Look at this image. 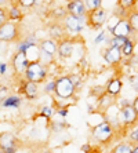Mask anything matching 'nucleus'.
I'll list each match as a JSON object with an SVG mask.
<instances>
[{"mask_svg": "<svg viewBox=\"0 0 138 153\" xmlns=\"http://www.w3.org/2000/svg\"><path fill=\"white\" fill-rule=\"evenodd\" d=\"M19 142L15 135L10 131L0 132V153H15Z\"/></svg>", "mask_w": 138, "mask_h": 153, "instance_id": "obj_6", "label": "nucleus"}, {"mask_svg": "<svg viewBox=\"0 0 138 153\" xmlns=\"http://www.w3.org/2000/svg\"><path fill=\"white\" fill-rule=\"evenodd\" d=\"M7 14H8V21H21L24 18V14H22V7H19L17 3L11 4L10 7L7 8Z\"/></svg>", "mask_w": 138, "mask_h": 153, "instance_id": "obj_19", "label": "nucleus"}, {"mask_svg": "<svg viewBox=\"0 0 138 153\" xmlns=\"http://www.w3.org/2000/svg\"><path fill=\"white\" fill-rule=\"evenodd\" d=\"M21 36L19 25L14 21H7L0 26V42H17Z\"/></svg>", "mask_w": 138, "mask_h": 153, "instance_id": "obj_4", "label": "nucleus"}, {"mask_svg": "<svg viewBox=\"0 0 138 153\" xmlns=\"http://www.w3.org/2000/svg\"><path fill=\"white\" fill-rule=\"evenodd\" d=\"M66 10L68 14L76 15V17H87V14H89V10H87L83 0H71L66 4Z\"/></svg>", "mask_w": 138, "mask_h": 153, "instance_id": "obj_13", "label": "nucleus"}, {"mask_svg": "<svg viewBox=\"0 0 138 153\" xmlns=\"http://www.w3.org/2000/svg\"><path fill=\"white\" fill-rule=\"evenodd\" d=\"M40 114H42V116L46 119V120L50 121V119L54 116V109H53L51 106H43V108H42V112H40Z\"/></svg>", "mask_w": 138, "mask_h": 153, "instance_id": "obj_30", "label": "nucleus"}, {"mask_svg": "<svg viewBox=\"0 0 138 153\" xmlns=\"http://www.w3.org/2000/svg\"><path fill=\"white\" fill-rule=\"evenodd\" d=\"M127 139H128V142H131L133 145H135L138 142V123H135L134 126H131L128 128Z\"/></svg>", "mask_w": 138, "mask_h": 153, "instance_id": "obj_24", "label": "nucleus"}, {"mask_svg": "<svg viewBox=\"0 0 138 153\" xmlns=\"http://www.w3.org/2000/svg\"><path fill=\"white\" fill-rule=\"evenodd\" d=\"M128 13L126 8H123L122 6H119V4H115V7H113V17H116L117 19H122V18H127L128 17Z\"/></svg>", "mask_w": 138, "mask_h": 153, "instance_id": "obj_27", "label": "nucleus"}, {"mask_svg": "<svg viewBox=\"0 0 138 153\" xmlns=\"http://www.w3.org/2000/svg\"><path fill=\"white\" fill-rule=\"evenodd\" d=\"M6 72H7V64L1 62V64H0V75H4Z\"/></svg>", "mask_w": 138, "mask_h": 153, "instance_id": "obj_40", "label": "nucleus"}, {"mask_svg": "<svg viewBox=\"0 0 138 153\" xmlns=\"http://www.w3.org/2000/svg\"><path fill=\"white\" fill-rule=\"evenodd\" d=\"M105 40H106V32H104V30H102V32H101V33H99V35L95 37L94 43H95V44H101V43L105 42Z\"/></svg>", "mask_w": 138, "mask_h": 153, "instance_id": "obj_38", "label": "nucleus"}, {"mask_svg": "<svg viewBox=\"0 0 138 153\" xmlns=\"http://www.w3.org/2000/svg\"><path fill=\"white\" fill-rule=\"evenodd\" d=\"M98 109H101V111H108L112 105L115 103V97H112V95H109V94H104L102 97H99L98 98Z\"/></svg>", "mask_w": 138, "mask_h": 153, "instance_id": "obj_21", "label": "nucleus"}, {"mask_svg": "<svg viewBox=\"0 0 138 153\" xmlns=\"http://www.w3.org/2000/svg\"><path fill=\"white\" fill-rule=\"evenodd\" d=\"M15 3L22 8H31L36 4V0H15Z\"/></svg>", "mask_w": 138, "mask_h": 153, "instance_id": "obj_31", "label": "nucleus"}, {"mask_svg": "<svg viewBox=\"0 0 138 153\" xmlns=\"http://www.w3.org/2000/svg\"><path fill=\"white\" fill-rule=\"evenodd\" d=\"M117 119H119V124L126 128H130L131 126H134L135 123H138V114L135 113L133 105L120 108L119 109V114H117Z\"/></svg>", "mask_w": 138, "mask_h": 153, "instance_id": "obj_7", "label": "nucleus"}, {"mask_svg": "<svg viewBox=\"0 0 138 153\" xmlns=\"http://www.w3.org/2000/svg\"><path fill=\"white\" fill-rule=\"evenodd\" d=\"M127 19H128V22H130L133 32L138 33V11L137 10H133L130 14H128Z\"/></svg>", "mask_w": 138, "mask_h": 153, "instance_id": "obj_25", "label": "nucleus"}, {"mask_svg": "<svg viewBox=\"0 0 138 153\" xmlns=\"http://www.w3.org/2000/svg\"><path fill=\"white\" fill-rule=\"evenodd\" d=\"M25 54H26V58L29 59V62H33V61H39L40 59V47L39 44H31V46L25 50Z\"/></svg>", "mask_w": 138, "mask_h": 153, "instance_id": "obj_20", "label": "nucleus"}, {"mask_svg": "<svg viewBox=\"0 0 138 153\" xmlns=\"http://www.w3.org/2000/svg\"><path fill=\"white\" fill-rule=\"evenodd\" d=\"M40 50L44 53H48L51 55H55L58 53V42L54 39H44L39 43Z\"/></svg>", "mask_w": 138, "mask_h": 153, "instance_id": "obj_17", "label": "nucleus"}, {"mask_svg": "<svg viewBox=\"0 0 138 153\" xmlns=\"http://www.w3.org/2000/svg\"><path fill=\"white\" fill-rule=\"evenodd\" d=\"M135 145H138V142H137V143H135Z\"/></svg>", "mask_w": 138, "mask_h": 153, "instance_id": "obj_44", "label": "nucleus"}, {"mask_svg": "<svg viewBox=\"0 0 138 153\" xmlns=\"http://www.w3.org/2000/svg\"><path fill=\"white\" fill-rule=\"evenodd\" d=\"M47 77V66L42 64L40 61H33L29 62L26 72H25V79L29 82H35L37 84L43 83Z\"/></svg>", "mask_w": 138, "mask_h": 153, "instance_id": "obj_2", "label": "nucleus"}, {"mask_svg": "<svg viewBox=\"0 0 138 153\" xmlns=\"http://www.w3.org/2000/svg\"><path fill=\"white\" fill-rule=\"evenodd\" d=\"M130 105H133V102H130V101H127V100H126V98H122V100L119 101V106H120V108L130 106Z\"/></svg>", "mask_w": 138, "mask_h": 153, "instance_id": "obj_39", "label": "nucleus"}, {"mask_svg": "<svg viewBox=\"0 0 138 153\" xmlns=\"http://www.w3.org/2000/svg\"><path fill=\"white\" fill-rule=\"evenodd\" d=\"M122 88H123V82H122L120 77H112L108 80L105 85V91L106 94H109L112 97H117L122 93Z\"/></svg>", "mask_w": 138, "mask_h": 153, "instance_id": "obj_15", "label": "nucleus"}, {"mask_svg": "<svg viewBox=\"0 0 138 153\" xmlns=\"http://www.w3.org/2000/svg\"><path fill=\"white\" fill-rule=\"evenodd\" d=\"M29 65V59L26 58V54L22 53V51H17L13 57V61H11V68H13V72H14L15 76H25V72H26V68Z\"/></svg>", "mask_w": 138, "mask_h": 153, "instance_id": "obj_8", "label": "nucleus"}, {"mask_svg": "<svg viewBox=\"0 0 138 153\" xmlns=\"http://www.w3.org/2000/svg\"><path fill=\"white\" fill-rule=\"evenodd\" d=\"M8 21V14H7V8L0 7V26L6 24Z\"/></svg>", "mask_w": 138, "mask_h": 153, "instance_id": "obj_36", "label": "nucleus"}, {"mask_svg": "<svg viewBox=\"0 0 138 153\" xmlns=\"http://www.w3.org/2000/svg\"><path fill=\"white\" fill-rule=\"evenodd\" d=\"M106 15H108V13L102 7L89 11V14H87V25L91 29H99L106 22Z\"/></svg>", "mask_w": 138, "mask_h": 153, "instance_id": "obj_9", "label": "nucleus"}, {"mask_svg": "<svg viewBox=\"0 0 138 153\" xmlns=\"http://www.w3.org/2000/svg\"><path fill=\"white\" fill-rule=\"evenodd\" d=\"M62 21L65 29L72 35H79L87 25V17H76L72 14H68Z\"/></svg>", "mask_w": 138, "mask_h": 153, "instance_id": "obj_5", "label": "nucleus"}, {"mask_svg": "<svg viewBox=\"0 0 138 153\" xmlns=\"http://www.w3.org/2000/svg\"><path fill=\"white\" fill-rule=\"evenodd\" d=\"M133 153H138V145H134V148H133Z\"/></svg>", "mask_w": 138, "mask_h": 153, "instance_id": "obj_42", "label": "nucleus"}, {"mask_svg": "<svg viewBox=\"0 0 138 153\" xmlns=\"http://www.w3.org/2000/svg\"><path fill=\"white\" fill-rule=\"evenodd\" d=\"M128 83L133 87L135 93H138V75H130L128 76Z\"/></svg>", "mask_w": 138, "mask_h": 153, "instance_id": "obj_34", "label": "nucleus"}, {"mask_svg": "<svg viewBox=\"0 0 138 153\" xmlns=\"http://www.w3.org/2000/svg\"><path fill=\"white\" fill-rule=\"evenodd\" d=\"M130 39V37H113L112 36V39L109 40V46H112V47H117V48H120L122 50V47L126 44V42Z\"/></svg>", "mask_w": 138, "mask_h": 153, "instance_id": "obj_28", "label": "nucleus"}, {"mask_svg": "<svg viewBox=\"0 0 138 153\" xmlns=\"http://www.w3.org/2000/svg\"><path fill=\"white\" fill-rule=\"evenodd\" d=\"M22 103V98L17 94H10V95L0 103V108H19Z\"/></svg>", "mask_w": 138, "mask_h": 153, "instance_id": "obj_18", "label": "nucleus"}, {"mask_svg": "<svg viewBox=\"0 0 138 153\" xmlns=\"http://www.w3.org/2000/svg\"><path fill=\"white\" fill-rule=\"evenodd\" d=\"M8 95H10V88H8L7 85L0 84V103L3 102Z\"/></svg>", "mask_w": 138, "mask_h": 153, "instance_id": "obj_33", "label": "nucleus"}, {"mask_svg": "<svg viewBox=\"0 0 138 153\" xmlns=\"http://www.w3.org/2000/svg\"><path fill=\"white\" fill-rule=\"evenodd\" d=\"M116 3L119 4V6H122L123 8H126L128 13H131V11L135 8V6H137L138 0H117Z\"/></svg>", "mask_w": 138, "mask_h": 153, "instance_id": "obj_26", "label": "nucleus"}, {"mask_svg": "<svg viewBox=\"0 0 138 153\" xmlns=\"http://www.w3.org/2000/svg\"><path fill=\"white\" fill-rule=\"evenodd\" d=\"M75 50V42L71 39H62L58 42V57L62 58V59H66V58H71L72 54Z\"/></svg>", "mask_w": 138, "mask_h": 153, "instance_id": "obj_14", "label": "nucleus"}, {"mask_svg": "<svg viewBox=\"0 0 138 153\" xmlns=\"http://www.w3.org/2000/svg\"><path fill=\"white\" fill-rule=\"evenodd\" d=\"M69 79L72 80V83L75 84V87H76V88H79V87L81 85V77L79 75H71V76H69Z\"/></svg>", "mask_w": 138, "mask_h": 153, "instance_id": "obj_37", "label": "nucleus"}, {"mask_svg": "<svg viewBox=\"0 0 138 153\" xmlns=\"http://www.w3.org/2000/svg\"><path fill=\"white\" fill-rule=\"evenodd\" d=\"M18 94H22L25 98L28 100H36L37 98V94H39V84L35 82H29V80H22L19 83V90H18Z\"/></svg>", "mask_w": 138, "mask_h": 153, "instance_id": "obj_11", "label": "nucleus"}, {"mask_svg": "<svg viewBox=\"0 0 138 153\" xmlns=\"http://www.w3.org/2000/svg\"><path fill=\"white\" fill-rule=\"evenodd\" d=\"M44 93H47V94L55 93V80L47 82L46 84H44Z\"/></svg>", "mask_w": 138, "mask_h": 153, "instance_id": "obj_35", "label": "nucleus"}, {"mask_svg": "<svg viewBox=\"0 0 138 153\" xmlns=\"http://www.w3.org/2000/svg\"><path fill=\"white\" fill-rule=\"evenodd\" d=\"M48 33H50V37H51V39H54V40H57V42H60V40L65 39V33H66V29H65L64 25H61V24H58V22H54L53 25H50Z\"/></svg>", "mask_w": 138, "mask_h": 153, "instance_id": "obj_16", "label": "nucleus"}, {"mask_svg": "<svg viewBox=\"0 0 138 153\" xmlns=\"http://www.w3.org/2000/svg\"><path fill=\"white\" fill-rule=\"evenodd\" d=\"M91 135L98 143L106 145V143H109L113 139L115 128L109 121H102V123H99V124H97L95 127L92 128Z\"/></svg>", "mask_w": 138, "mask_h": 153, "instance_id": "obj_1", "label": "nucleus"}, {"mask_svg": "<svg viewBox=\"0 0 138 153\" xmlns=\"http://www.w3.org/2000/svg\"><path fill=\"white\" fill-rule=\"evenodd\" d=\"M84 4L87 10L92 11V10H97V8H101L102 7V0H84Z\"/></svg>", "mask_w": 138, "mask_h": 153, "instance_id": "obj_29", "label": "nucleus"}, {"mask_svg": "<svg viewBox=\"0 0 138 153\" xmlns=\"http://www.w3.org/2000/svg\"><path fill=\"white\" fill-rule=\"evenodd\" d=\"M109 30H110V35L113 36V37H130V36L134 33L127 18L117 19L115 26L113 28H109Z\"/></svg>", "mask_w": 138, "mask_h": 153, "instance_id": "obj_10", "label": "nucleus"}, {"mask_svg": "<svg viewBox=\"0 0 138 153\" xmlns=\"http://www.w3.org/2000/svg\"><path fill=\"white\" fill-rule=\"evenodd\" d=\"M134 50H135V43L131 39H128L126 42V44L122 47V54H123L124 58H128L131 55H134Z\"/></svg>", "mask_w": 138, "mask_h": 153, "instance_id": "obj_23", "label": "nucleus"}, {"mask_svg": "<svg viewBox=\"0 0 138 153\" xmlns=\"http://www.w3.org/2000/svg\"><path fill=\"white\" fill-rule=\"evenodd\" d=\"M133 148L131 142H119L109 153H133Z\"/></svg>", "mask_w": 138, "mask_h": 153, "instance_id": "obj_22", "label": "nucleus"}, {"mask_svg": "<svg viewBox=\"0 0 138 153\" xmlns=\"http://www.w3.org/2000/svg\"><path fill=\"white\" fill-rule=\"evenodd\" d=\"M76 91V87L69 79V76H61L55 80V95L62 100L72 98Z\"/></svg>", "mask_w": 138, "mask_h": 153, "instance_id": "obj_3", "label": "nucleus"}, {"mask_svg": "<svg viewBox=\"0 0 138 153\" xmlns=\"http://www.w3.org/2000/svg\"><path fill=\"white\" fill-rule=\"evenodd\" d=\"M53 15H54V18H55V19H64V18L68 15V10H66V8H64V7L57 8V10H54Z\"/></svg>", "mask_w": 138, "mask_h": 153, "instance_id": "obj_32", "label": "nucleus"}, {"mask_svg": "<svg viewBox=\"0 0 138 153\" xmlns=\"http://www.w3.org/2000/svg\"><path fill=\"white\" fill-rule=\"evenodd\" d=\"M40 153H51L50 150H43V152H40Z\"/></svg>", "mask_w": 138, "mask_h": 153, "instance_id": "obj_43", "label": "nucleus"}, {"mask_svg": "<svg viewBox=\"0 0 138 153\" xmlns=\"http://www.w3.org/2000/svg\"><path fill=\"white\" fill-rule=\"evenodd\" d=\"M102 57H104V59H105L106 64H109V65H119L122 62V59H123V54H122L120 48L108 46L105 50H104Z\"/></svg>", "mask_w": 138, "mask_h": 153, "instance_id": "obj_12", "label": "nucleus"}, {"mask_svg": "<svg viewBox=\"0 0 138 153\" xmlns=\"http://www.w3.org/2000/svg\"><path fill=\"white\" fill-rule=\"evenodd\" d=\"M133 108H134V111H135V113L138 114V95L135 97L134 100H133Z\"/></svg>", "mask_w": 138, "mask_h": 153, "instance_id": "obj_41", "label": "nucleus"}]
</instances>
